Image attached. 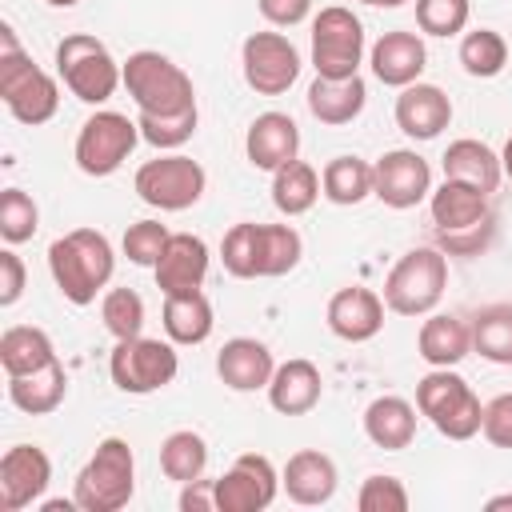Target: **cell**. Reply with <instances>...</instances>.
Segmentation results:
<instances>
[{"label":"cell","instance_id":"obj_1","mask_svg":"<svg viewBox=\"0 0 512 512\" xmlns=\"http://www.w3.org/2000/svg\"><path fill=\"white\" fill-rule=\"evenodd\" d=\"M48 272L68 304L88 308L96 300V292L108 288V280L116 272V252L104 232L72 228L48 244Z\"/></svg>","mask_w":512,"mask_h":512},{"label":"cell","instance_id":"obj_2","mask_svg":"<svg viewBox=\"0 0 512 512\" xmlns=\"http://www.w3.org/2000/svg\"><path fill=\"white\" fill-rule=\"evenodd\" d=\"M0 100L28 128L48 124L60 108L56 76H48L40 64H32V56L20 48L12 24H0Z\"/></svg>","mask_w":512,"mask_h":512},{"label":"cell","instance_id":"obj_3","mask_svg":"<svg viewBox=\"0 0 512 512\" xmlns=\"http://www.w3.org/2000/svg\"><path fill=\"white\" fill-rule=\"evenodd\" d=\"M136 492V456L128 440L104 436L88 464L72 480V500L80 512H120Z\"/></svg>","mask_w":512,"mask_h":512},{"label":"cell","instance_id":"obj_4","mask_svg":"<svg viewBox=\"0 0 512 512\" xmlns=\"http://www.w3.org/2000/svg\"><path fill=\"white\" fill-rule=\"evenodd\" d=\"M56 76L64 80V88L84 100V104H104L116 96V88L124 84V64L108 52L104 40L88 36V32H68L56 44Z\"/></svg>","mask_w":512,"mask_h":512},{"label":"cell","instance_id":"obj_5","mask_svg":"<svg viewBox=\"0 0 512 512\" xmlns=\"http://www.w3.org/2000/svg\"><path fill=\"white\" fill-rule=\"evenodd\" d=\"M448 288V256L440 248H408L384 276V304L396 316H428L444 300Z\"/></svg>","mask_w":512,"mask_h":512},{"label":"cell","instance_id":"obj_6","mask_svg":"<svg viewBox=\"0 0 512 512\" xmlns=\"http://www.w3.org/2000/svg\"><path fill=\"white\" fill-rule=\"evenodd\" d=\"M416 408L448 440H472L484 420V404L456 368H432L416 380Z\"/></svg>","mask_w":512,"mask_h":512},{"label":"cell","instance_id":"obj_7","mask_svg":"<svg viewBox=\"0 0 512 512\" xmlns=\"http://www.w3.org/2000/svg\"><path fill=\"white\" fill-rule=\"evenodd\" d=\"M124 88L136 104V112H184V108H196V88H192V76L168 60L164 52H132L124 60Z\"/></svg>","mask_w":512,"mask_h":512},{"label":"cell","instance_id":"obj_8","mask_svg":"<svg viewBox=\"0 0 512 512\" xmlns=\"http://www.w3.org/2000/svg\"><path fill=\"white\" fill-rule=\"evenodd\" d=\"M180 372V356L172 340H152V336H132V340H116L112 356H108V376L120 392L128 396H152L160 388H168Z\"/></svg>","mask_w":512,"mask_h":512},{"label":"cell","instance_id":"obj_9","mask_svg":"<svg viewBox=\"0 0 512 512\" xmlns=\"http://www.w3.org/2000/svg\"><path fill=\"white\" fill-rule=\"evenodd\" d=\"M136 196L148 208L160 212H184L192 204H200L204 188H208V172L200 168V160L184 156V152H164L156 160H144L136 168Z\"/></svg>","mask_w":512,"mask_h":512},{"label":"cell","instance_id":"obj_10","mask_svg":"<svg viewBox=\"0 0 512 512\" xmlns=\"http://www.w3.org/2000/svg\"><path fill=\"white\" fill-rule=\"evenodd\" d=\"M364 64V24L352 16V8L328 4L312 16V68L316 76L344 80L360 76Z\"/></svg>","mask_w":512,"mask_h":512},{"label":"cell","instance_id":"obj_11","mask_svg":"<svg viewBox=\"0 0 512 512\" xmlns=\"http://www.w3.org/2000/svg\"><path fill=\"white\" fill-rule=\"evenodd\" d=\"M136 144H140V124L128 120L124 112L104 108L80 124L72 156H76V168L84 176H112L132 156Z\"/></svg>","mask_w":512,"mask_h":512},{"label":"cell","instance_id":"obj_12","mask_svg":"<svg viewBox=\"0 0 512 512\" xmlns=\"http://www.w3.org/2000/svg\"><path fill=\"white\" fill-rule=\"evenodd\" d=\"M240 68H244V84L256 96H284L296 84L304 60L284 32H252L240 44Z\"/></svg>","mask_w":512,"mask_h":512},{"label":"cell","instance_id":"obj_13","mask_svg":"<svg viewBox=\"0 0 512 512\" xmlns=\"http://www.w3.org/2000/svg\"><path fill=\"white\" fill-rule=\"evenodd\" d=\"M280 472L264 452H244L216 480V512H264L280 492Z\"/></svg>","mask_w":512,"mask_h":512},{"label":"cell","instance_id":"obj_14","mask_svg":"<svg viewBox=\"0 0 512 512\" xmlns=\"http://www.w3.org/2000/svg\"><path fill=\"white\" fill-rule=\"evenodd\" d=\"M372 196L384 208L408 212L432 196V168L416 148H392L372 164Z\"/></svg>","mask_w":512,"mask_h":512},{"label":"cell","instance_id":"obj_15","mask_svg":"<svg viewBox=\"0 0 512 512\" xmlns=\"http://www.w3.org/2000/svg\"><path fill=\"white\" fill-rule=\"evenodd\" d=\"M52 484V460L36 444H12L0 456V512L36 504Z\"/></svg>","mask_w":512,"mask_h":512},{"label":"cell","instance_id":"obj_16","mask_svg":"<svg viewBox=\"0 0 512 512\" xmlns=\"http://www.w3.org/2000/svg\"><path fill=\"white\" fill-rule=\"evenodd\" d=\"M384 312H388V304H384L380 292H372V288H364V284H348V288H340V292L328 300L324 320H328V332H332V336H340V340H348V344H364V340L380 336Z\"/></svg>","mask_w":512,"mask_h":512},{"label":"cell","instance_id":"obj_17","mask_svg":"<svg viewBox=\"0 0 512 512\" xmlns=\"http://www.w3.org/2000/svg\"><path fill=\"white\" fill-rule=\"evenodd\" d=\"M368 64H372V76L388 88H408L424 76L428 68V48L416 32H404V28H392L384 32L372 52H368Z\"/></svg>","mask_w":512,"mask_h":512},{"label":"cell","instance_id":"obj_18","mask_svg":"<svg viewBox=\"0 0 512 512\" xmlns=\"http://www.w3.org/2000/svg\"><path fill=\"white\" fill-rule=\"evenodd\" d=\"M392 112H396V128L408 140H436L452 124V100H448V92L436 88V84H424V80L400 88Z\"/></svg>","mask_w":512,"mask_h":512},{"label":"cell","instance_id":"obj_19","mask_svg":"<svg viewBox=\"0 0 512 512\" xmlns=\"http://www.w3.org/2000/svg\"><path fill=\"white\" fill-rule=\"evenodd\" d=\"M280 484L288 492L292 504H304V508H320L336 496V484H340V472H336V460L320 448H300L288 456L284 472H280Z\"/></svg>","mask_w":512,"mask_h":512},{"label":"cell","instance_id":"obj_20","mask_svg":"<svg viewBox=\"0 0 512 512\" xmlns=\"http://www.w3.org/2000/svg\"><path fill=\"white\" fill-rule=\"evenodd\" d=\"M244 156L260 172H276L288 160H296L300 156V128H296V120L288 112H260L248 124Z\"/></svg>","mask_w":512,"mask_h":512},{"label":"cell","instance_id":"obj_21","mask_svg":"<svg viewBox=\"0 0 512 512\" xmlns=\"http://www.w3.org/2000/svg\"><path fill=\"white\" fill-rule=\"evenodd\" d=\"M272 372H276V360H272L268 344L256 340V336H232V340H224V348L216 352V376H220L232 392L268 388Z\"/></svg>","mask_w":512,"mask_h":512},{"label":"cell","instance_id":"obj_22","mask_svg":"<svg viewBox=\"0 0 512 512\" xmlns=\"http://www.w3.org/2000/svg\"><path fill=\"white\" fill-rule=\"evenodd\" d=\"M208 260H212V256H208V244H204L200 236H192V232H172L164 256H160L156 268H152L156 288H160L164 296L200 288L204 276H208Z\"/></svg>","mask_w":512,"mask_h":512},{"label":"cell","instance_id":"obj_23","mask_svg":"<svg viewBox=\"0 0 512 512\" xmlns=\"http://www.w3.org/2000/svg\"><path fill=\"white\" fill-rule=\"evenodd\" d=\"M324 396V376L312 360L292 356L284 364H276L272 380H268V404L280 416H308Z\"/></svg>","mask_w":512,"mask_h":512},{"label":"cell","instance_id":"obj_24","mask_svg":"<svg viewBox=\"0 0 512 512\" xmlns=\"http://www.w3.org/2000/svg\"><path fill=\"white\" fill-rule=\"evenodd\" d=\"M472 352V328L464 316L452 312H428L416 332V356L428 368H456Z\"/></svg>","mask_w":512,"mask_h":512},{"label":"cell","instance_id":"obj_25","mask_svg":"<svg viewBox=\"0 0 512 512\" xmlns=\"http://www.w3.org/2000/svg\"><path fill=\"white\" fill-rule=\"evenodd\" d=\"M428 212H432V224L436 232H460V228H476L492 216L488 208V192L464 184V180H448L440 188H432L428 196Z\"/></svg>","mask_w":512,"mask_h":512},{"label":"cell","instance_id":"obj_26","mask_svg":"<svg viewBox=\"0 0 512 512\" xmlns=\"http://www.w3.org/2000/svg\"><path fill=\"white\" fill-rule=\"evenodd\" d=\"M440 168L448 180H464L480 192H496L500 180H504V164H500V152H492L484 140H472V136H460L444 148L440 156Z\"/></svg>","mask_w":512,"mask_h":512},{"label":"cell","instance_id":"obj_27","mask_svg":"<svg viewBox=\"0 0 512 512\" xmlns=\"http://www.w3.org/2000/svg\"><path fill=\"white\" fill-rule=\"evenodd\" d=\"M368 104V88L360 76H344V80H328V76H316L308 84V112L328 124V128H344L352 124Z\"/></svg>","mask_w":512,"mask_h":512},{"label":"cell","instance_id":"obj_28","mask_svg":"<svg viewBox=\"0 0 512 512\" xmlns=\"http://www.w3.org/2000/svg\"><path fill=\"white\" fill-rule=\"evenodd\" d=\"M364 436L384 452L408 448L416 440V404L404 396H376L364 408Z\"/></svg>","mask_w":512,"mask_h":512},{"label":"cell","instance_id":"obj_29","mask_svg":"<svg viewBox=\"0 0 512 512\" xmlns=\"http://www.w3.org/2000/svg\"><path fill=\"white\" fill-rule=\"evenodd\" d=\"M212 328H216L212 300H208L200 288L164 296V336H168L172 344H184V348L204 344V340L212 336Z\"/></svg>","mask_w":512,"mask_h":512},{"label":"cell","instance_id":"obj_30","mask_svg":"<svg viewBox=\"0 0 512 512\" xmlns=\"http://www.w3.org/2000/svg\"><path fill=\"white\" fill-rule=\"evenodd\" d=\"M64 396H68V372L60 360H52L28 376H8V400L28 416L56 412L64 404Z\"/></svg>","mask_w":512,"mask_h":512},{"label":"cell","instance_id":"obj_31","mask_svg":"<svg viewBox=\"0 0 512 512\" xmlns=\"http://www.w3.org/2000/svg\"><path fill=\"white\" fill-rule=\"evenodd\" d=\"M56 360V348H52V336L36 324H12L4 328L0 336V368L4 376H28L44 364Z\"/></svg>","mask_w":512,"mask_h":512},{"label":"cell","instance_id":"obj_32","mask_svg":"<svg viewBox=\"0 0 512 512\" xmlns=\"http://www.w3.org/2000/svg\"><path fill=\"white\" fill-rule=\"evenodd\" d=\"M320 192H324V188H320V172H316L308 160H300V156L272 172V204H276V212H284L288 220L312 212V204L320 200Z\"/></svg>","mask_w":512,"mask_h":512},{"label":"cell","instance_id":"obj_33","mask_svg":"<svg viewBox=\"0 0 512 512\" xmlns=\"http://www.w3.org/2000/svg\"><path fill=\"white\" fill-rule=\"evenodd\" d=\"M472 352L488 364L512 368V304H484L472 320Z\"/></svg>","mask_w":512,"mask_h":512},{"label":"cell","instance_id":"obj_34","mask_svg":"<svg viewBox=\"0 0 512 512\" xmlns=\"http://www.w3.org/2000/svg\"><path fill=\"white\" fill-rule=\"evenodd\" d=\"M320 188H324V200L352 208L372 196V164L360 156H332L320 172Z\"/></svg>","mask_w":512,"mask_h":512},{"label":"cell","instance_id":"obj_35","mask_svg":"<svg viewBox=\"0 0 512 512\" xmlns=\"http://www.w3.org/2000/svg\"><path fill=\"white\" fill-rule=\"evenodd\" d=\"M304 256V240L292 224L256 228V276H288Z\"/></svg>","mask_w":512,"mask_h":512},{"label":"cell","instance_id":"obj_36","mask_svg":"<svg viewBox=\"0 0 512 512\" xmlns=\"http://www.w3.org/2000/svg\"><path fill=\"white\" fill-rule=\"evenodd\" d=\"M160 468L168 480L176 484H188V480H200L204 468H208V440L192 428H176L164 436L160 444Z\"/></svg>","mask_w":512,"mask_h":512},{"label":"cell","instance_id":"obj_37","mask_svg":"<svg viewBox=\"0 0 512 512\" xmlns=\"http://www.w3.org/2000/svg\"><path fill=\"white\" fill-rule=\"evenodd\" d=\"M136 124H140V140L152 144L156 152H176L184 148L192 136H196V124H200V108H184V112H136Z\"/></svg>","mask_w":512,"mask_h":512},{"label":"cell","instance_id":"obj_38","mask_svg":"<svg viewBox=\"0 0 512 512\" xmlns=\"http://www.w3.org/2000/svg\"><path fill=\"white\" fill-rule=\"evenodd\" d=\"M460 64H464V72L476 76V80L500 76L504 64H508V44H504V36H500L496 28H472V32H464V40H460Z\"/></svg>","mask_w":512,"mask_h":512},{"label":"cell","instance_id":"obj_39","mask_svg":"<svg viewBox=\"0 0 512 512\" xmlns=\"http://www.w3.org/2000/svg\"><path fill=\"white\" fill-rule=\"evenodd\" d=\"M100 320L112 332V340L144 336V300L136 288H108L100 300Z\"/></svg>","mask_w":512,"mask_h":512},{"label":"cell","instance_id":"obj_40","mask_svg":"<svg viewBox=\"0 0 512 512\" xmlns=\"http://www.w3.org/2000/svg\"><path fill=\"white\" fill-rule=\"evenodd\" d=\"M36 228H40V208H36V200H32L24 188H4V192H0V236H4V244L16 248V244L32 240Z\"/></svg>","mask_w":512,"mask_h":512},{"label":"cell","instance_id":"obj_41","mask_svg":"<svg viewBox=\"0 0 512 512\" xmlns=\"http://www.w3.org/2000/svg\"><path fill=\"white\" fill-rule=\"evenodd\" d=\"M472 20V0H416V28L424 36H460Z\"/></svg>","mask_w":512,"mask_h":512},{"label":"cell","instance_id":"obj_42","mask_svg":"<svg viewBox=\"0 0 512 512\" xmlns=\"http://www.w3.org/2000/svg\"><path fill=\"white\" fill-rule=\"evenodd\" d=\"M256 228L252 220H240L224 232L220 240V260H224V272L236 276V280H256Z\"/></svg>","mask_w":512,"mask_h":512},{"label":"cell","instance_id":"obj_43","mask_svg":"<svg viewBox=\"0 0 512 512\" xmlns=\"http://www.w3.org/2000/svg\"><path fill=\"white\" fill-rule=\"evenodd\" d=\"M168 240H172V232H168L160 220H136V224H128V232H124L120 244H124V256H128L132 264L156 268V260L164 256Z\"/></svg>","mask_w":512,"mask_h":512},{"label":"cell","instance_id":"obj_44","mask_svg":"<svg viewBox=\"0 0 512 512\" xmlns=\"http://www.w3.org/2000/svg\"><path fill=\"white\" fill-rule=\"evenodd\" d=\"M356 508H360V512H404V508H408V488H404L400 476L376 472V476H368V480L360 484Z\"/></svg>","mask_w":512,"mask_h":512},{"label":"cell","instance_id":"obj_45","mask_svg":"<svg viewBox=\"0 0 512 512\" xmlns=\"http://www.w3.org/2000/svg\"><path fill=\"white\" fill-rule=\"evenodd\" d=\"M492 232H496V216H488V220H484V224H476V228L436 232V248H440L444 256H480V252L488 248Z\"/></svg>","mask_w":512,"mask_h":512},{"label":"cell","instance_id":"obj_46","mask_svg":"<svg viewBox=\"0 0 512 512\" xmlns=\"http://www.w3.org/2000/svg\"><path fill=\"white\" fill-rule=\"evenodd\" d=\"M480 432L492 448H512V392H500L484 404V420Z\"/></svg>","mask_w":512,"mask_h":512},{"label":"cell","instance_id":"obj_47","mask_svg":"<svg viewBox=\"0 0 512 512\" xmlns=\"http://www.w3.org/2000/svg\"><path fill=\"white\" fill-rule=\"evenodd\" d=\"M24 280H28V272H24V260L12 252V244L0 252V304L4 308H12L20 296H24Z\"/></svg>","mask_w":512,"mask_h":512},{"label":"cell","instance_id":"obj_48","mask_svg":"<svg viewBox=\"0 0 512 512\" xmlns=\"http://www.w3.org/2000/svg\"><path fill=\"white\" fill-rule=\"evenodd\" d=\"M256 8L272 28H296L308 20L312 0H256Z\"/></svg>","mask_w":512,"mask_h":512},{"label":"cell","instance_id":"obj_49","mask_svg":"<svg viewBox=\"0 0 512 512\" xmlns=\"http://www.w3.org/2000/svg\"><path fill=\"white\" fill-rule=\"evenodd\" d=\"M180 512H216V480H188L180 484Z\"/></svg>","mask_w":512,"mask_h":512},{"label":"cell","instance_id":"obj_50","mask_svg":"<svg viewBox=\"0 0 512 512\" xmlns=\"http://www.w3.org/2000/svg\"><path fill=\"white\" fill-rule=\"evenodd\" d=\"M40 508H44V512H72V508H76V500H44Z\"/></svg>","mask_w":512,"mask_h":512},{"label":"cell","instance_id":"obj_51","mask_svg":"<svg viewBox=\"0 0 512 512\" xmlns=\"http://www.w3.org/2000/svg\"><path fill=\"white\" fill-rule=\"evenodd\" d=\"M500 164H504V176L512 180V136H508V144H504V152H500Z\"/></svg>","mask_w":512,"mask_h":512},{"label":"cell","instance_id":"obj_52","mask_svg":"<svg viewBox=\"0 0 512 512\" xmlns=\"http://www.w3.org/2000/svg\"><path fill=\"white\" fill-rule=\"evenodd\" d=\"M496 508H512V492H504V496H492V500H488V512H496Z\"/></svg>","mask_w":512,"mask_h":512},{"label":"cell","instance_id":"obj_53","mask_svg":"<svg viewBox=\"0 0 512 512\" xmlns=\"http://www.w3.org/2000/svg\"><path fill=\"white\" fill-rule=\"evenodd\" d=\"M360 4H372V8H400L404 0H360Z\"/></svg>","mask_w":512,"mask_h":512},{"label":"cell","instance_id":"obj_54","mask_svg":"<svg viewBox=\"0 0 512 512\" xmlns=\"http://www.w3.org/2000/svg\"><path fill=\"white\" fill-rule=\"evenodd\" d=\"M44 4H52V8H72V4H80V0H44Z\"/></svg>","mask_w":512,"mask_h":512}]
</instances>
